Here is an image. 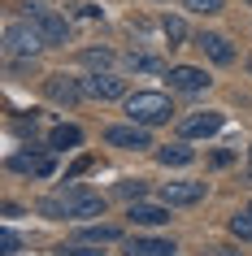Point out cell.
Instances as JSON below:
<instances>
[{
    "label": "cell",
    "instance_id": "1",
    "mask_svg": "<svg viewBox=\"0 0 252 256\" xmlns=\"http://www.w3.org/2000/svg\"><path fill=\"white\" fill-rule=\"evenodd\" d=\"M40 213L44 217H66V222H87V217H105V196H96L87 187H66L61 196H48L40 200Z\"/></svg>",
    "mask_w": 252,
    "mask_h": 256
},
{
    "label": "cell",
    "instance_id": "2",
    "mask_svg": "<svg viewBox=\"0 0 252 256\" xmlns=\"http://www.w3.org/2000/svg\"><path fill=\"white\" fill-rule=\"evenodd\" d=\"M122 104H126V118L148 126V130L161 126V122H170V113H174V100L165 92H131Z\"/></svg>",
    "mask_w": 252,
    "mask_h": 256
},
{
    "label": "cell",
    "instance_id": "3",
    "mask_svg": "<svg viewBox=\"0 0 252 256\" xmlns=\"http://www.w3.org/2000/svg\"><path fill=\"white\" fill-rule=\"evenodd\" d=\"M22 18H27L31 26L44 35V44H48V48H66V44H70V26H66V18L57 14V9L27 0V4H22Z\"/></svg>",
    "mask_w": 252,
    "mask_h": 256
},
{
    "label": "cell",
    "instance_id": "4",
    "mask_svg": "<svg viewBox=\"0 0 252 256\" xmlns=\"http://www.w3.org/2000/svg\"><path fill=\"white\" fill-rule=\"evenodd\" d=\"M40 48H48V44H44V35L31 26L27 18L5 26V56H9V61H35Z\"/></svg>",
    "mask_w": 252,
    "mask_h": 256
},
{
    "label": "cell",
    "instance_id": "5",
    "mask_svg": "<svg viewBox=\"0 0 252 256\" xmlns=\"http://www.w3.org/2000/svg\"><path fill=\"white\" fill-rule=\"evenodd\" d=\"M9 170L14 174H27V178H48L57 170V152L53 148H22L9 156Z\"/></svg>",
    "mask_w": 252,
    "mask_h": 256
},
{
    "label": "cell",
    "instance_id": "6",
    "mask_svg": "<svg viewBox=\"0 0 252 256\" xmlns=\"http://www.w3.org/2000/svg\"><path fill=\"white\" fill-rule=\"evenodd\" d=\"M83 92H87V100H126V78H118L113 70H96V74H87L83 78Z\"/></svg>",
    "mask_w": 252,
    "mask_h": 256
},
{
    "label": "cell",
    "instance_id": "7",
    "mask_svg": "<svg viewBox=\"0 0 252 256\" xmlns=\"http://www.w3.org/2000/svg\"><path fill=\"white\" fill-rule=\"evenodd\" d=\"M105 144L109 148H152V135H148V126H139V122H122V126H109L105 130Z\"/></svg>",
    "mask_w": 252,
    "mask_h": 256
},
{
    "label": "cell",
    "instance_id": "8",
    "mask_svg": "<svg viewBox=\"0 0 252 256\" xmlns=\"http://www.w3.org/2000/svg\"><path fill=\"white\" fill-rule=\"evenodd\" d=\"M44 96L53 100V104H66V108H74L83 100V78H66V74H48L44 78Z\"/></svg>",
    "mask_w": 252,
    "mask_h": 256
},
{
    "label": "cell",
    "instance_id": "9",
    "mask_svg": "<svg viewBox=\"0 0 252 256\" xmlns=\"http://www.w3.org/2000/svg\"><path fill=\"white\" fill-rule=\"evenodd\" d=\"M222 126H226L222 113H217V108H204V113H191V118L178 122V135L183 139H209V135H217Z\"/></svg>",
    "mask_w": 252,
    "mask_h": 256
},
{
    "label": "cell",
    "instance_id": "10",
    "mask_svg": "<svg viewBox=\"0 0 252 256\" xmlns=\"http://www.w3.org/2000/svg\"><path fill=\"white\" fill-rule=\"evenodd\" d=\"M165 78H170V92H183V96H196V92H204V87L213 82L200 66H170Z\"/></svg>",
    "mask_w": 252,
    "mask_h": 256
},
{
    "label": "cell",
    "instance_id": "11",
    "mask_svg": "<svg viewBox=\"0 0 252 256\" xmlns=\"http://www.w3.org/2000/svg\"><path fill=\"white\" fill-rule=\"evenodd\" d=\"M196 48L209 56L213 66H230V61H235V44L226 40V35H217V30H200V35H196Z\"/></svg>",
    "mask_w": 252,
    "mask_h": 256
},
{
    "label": "cell",
    "instance_id": "12",
    "mask_svg": "<svg viewBox=\"0 0 252 256\" xmlns=\"http://www.w3.org/2000/svg\"><path fill=\"white\" fill-rule=\"evenodd\" d=\"M161 200L170 204V208L200 204V200H204V182H165V187H161Z\"/></svg>",
    "mask_w": 252,
    "mask_h": 256
},
{
    "label": "cell",
    "instance_id": "13",
    "mask_svg": "<svg viewBox=\"0 0 252 256\" xmlns=\"http://www.w3.org/2000/svg\"><path fill=\"white\" fill-rule=\"evenodd\" d=\"M126 217H131L135 226H165V222H170V204H165V200H161V204L135 200L131 208H126Z\"/></svg>",
    "mask_w": 252,
    "mask_h": 256
},
{
    "label": "cell",
    "instance_id": "14",
    "mask_svg": "<svg viewBox=\"0 0 252 256\" xmlns=\"http://www.w3.org/2000/svg\"><path fill=\"white\" fill-rule=\"evenodd\" d=\"M178 248H174L170 239H144V234H135V239H126V256H174Z\"/></svg>",
    "mask_w": 252,
    "mask_h": 256
},
{
    "label": "cell",
    "instance_id": "15",
    "mask_svg": "<svg viewBox=\"0 0 252 256\" xmlns=\"http://www.w3.org/2000/svg\"><path fill=\"white\" fill-rule=\"evenodd\" d=\"M79 144H83V130L74 126V122H61V126L48 130V148L53 152H70V148H79Z\"/></svg>",
    "mask_w": 252,
    "mask_h": 256
},
{
    "label": "cell",
    "instance_id": "16",
    "mask_svg": "<svg viewBox=\"0 0 252 256\" xmlns=\"http://www.w3.org/2000/svg\"><path fill=\"white\" fill-rule=\"evenodd\" d=\"M157 161L165 165V170H178V165H191V161H196V152L187 148V139H178V144H165V148H157Z\"/></svg>",
    "mask_w": 252,
    "mask_h": 256
},
{
    "label": "cell",
    "instance_id": "17",
    "mask_svg": "<svg viewBox=\"0 0 252 256\" xmlns=\"http://www.w3.org/2000/svg\"><path fill=\"white\" fill-rule=\"evenodd\" d=\"M79 239H87V243H118L122 230H118V226H105V222H96V226H83V230H79Z\"/></svg>",
    "mask_w": 252,
    "mask_h": 256
},
{
    "label": "cell",
    "instance_id": "18",
    "mask_svg": "<svg viewBox=\"0 0 252 256\" xmlns=\"http://www.w3.org/2000/svg\"><path fill=\"white\" fill-rule=\"evenodd\" d=\"M161 35L170 40V48H178V44L187 40V22L183 18H161Z\"/></svg>",
    "mask_w": 252,
    "mask_h": 256
},
{
    "label": "cell",
    "instance_id": "19",
    "mask_svg": "<svg viewBox=\"0 0 252 256\" xmlns=\"http://www.w3.org/2000/svg\"><path fill=\"white\" fill-rule=\"evenodd\" d=\"M230 234L243 243H252V208H239L235 217H230Z\"/></svg>",
    "mask_w": 252,
    "mask_h": 256
},
{
    "label": "cell",
    "instance_id": "20",
    "mask_svg": "<svg viewBox=\"0 0 252 256\" xmlns=\"http://www.w3.org/2000/svg\"><path fill=\"white\" fill-rule=\"evenodd\" d=\"M83 66L87 70H109L113 66V52L109 48H83Z\"/></svg>",
    "mask_w": 252,
    "mask_h": 256
},
{
    "label": "cell",
    "instance_id": "21",
    "mask_svg": "<svg viewBox=\"0 0 252 256\" xmlns=\"http://www.w3.org/2000/svg\"><path fill=\"white\" fill-rule=\"evenodd\" d=\"M126 70H144V74H165V66H161L157 56H144V52H131V56H126Z\"/></svg>",
    "mask_w": 252,
    "mask_h": 256
},
{
    "label": "cell",
    "instance_id": "22",
    "mask_svg": "<svg viewBox=\"0 0 252 256\" xmlns=\"http://www.w3.org/2000/svg\"><path fill=\"white\" fill-rule=\"evenodd\" d=\"M57 256H105V252H100V243L79 239V243H61V248H57Z\"/></svg>",
    "mask_w": 252,
    "mask_h": 256
},
{
    "label": "cell",
    "instance_id": "23",
    "mask_svg": "<svg viewBox=\"0 0 252 256\" xmlns=\"http://www.w3.org/2000/svg\"><path fill=\"white\" fill-rule=\"evenodd\" d=\"M183 9H187V14L213 18V14H222V9H226V0H183Z\"/></svg>",
    "mask_w": 252,
    "mask_h": 256
},
{
    "label": "cell",
    "instance_id": "24",
    "mask_svg": "<svg viewBox=\"0 0 252 256\" xmlns=\"http://www.w3.org/2000/svg\"><path fill=\"white\" fill-rule=\"evenodd\" d=\"M144 191H148V182H144V178H126V182H118V196H122V200H144Z\"/></svg>",
    "mask_w": 252,
    "mask_h": 256
},
{
    "label": "cell",
    "instance_id": "25",
    "mask_svg": "<svg viewBox=\"0 0 252 256\" xmlns=\"http://www.w3.org/2000/svg\"><path fill=\"white\" fill-rule=\"evenodd\" d=\"M22 252V234H18V230H0V256H18Z\"/></svg>",
    "mask_w": 252,
    "mask_h": 256
},
{
    "label": "cell",
    "instance_id": "26",
    "mask_svg": "<svg viewBox=\"0 0 252 256\" xmlns=\"http://www.w3.org/2000/svg\"><path fill=\"white\" fill-rule=\"evenodd\" d=\"M92 156H79V161H74V165H70V170H66V182H74V178H83V174H87V170H92Z\"/></svg>",
    "mask_w": 252,
    "mask_h": 256
},
{
    "label": "cell",
    "instance_id": "27",
    "mask_svg": "<svg viewBox=\"0 0 252 256\" xmlns=\"http://www.w3.org/2000/svg\"><path fill=\"white\" fill-rule=\"evenodd\" d=\"M235 161V152H213V165H217V170H222V165H230Z\"/></svg>",
    "mask_w": 252,
    "mask_h": 256
},
{
    "label": "cell",
    "instance_id": "28",
    "mask_svg": "<svg viewBox=\"0 0 252 256\" xmlns=\"http://www.w3.org/2000/svg\"><path fill=\"white\" fill-rule=\"evenodd\" d=\"M248 182H252V148H248Z\"/></svg>",
    "mask_w": 252,
    "mask_h": 256
},
{
    "label": "cell",
    "instance_id": "29",
    "mask_svg": "<svg viewBox=\"0 0 252 256\" xmlns=\"http://www.w3.org/2000/svg\"><path fill=\"white\" fill-rule=\"evenodd\" d=\"M248 4H252V0H248Z\"/></svg>",
    "mask_w": 252,
    "mask_h": 256
},
{
    "label": "cell",
    "instance_id": "30",
    "mask_svg": "<svg viewBox=\"0 0 252 256\" xmlns=\"http://www.w3.org/2000/svg\"><path fill=\"white\" fill-rule=\"evenodd\" d=\"M248 70H252V66H248Z\"/></svg>",
    "mask_w": 252,
    "mask_h": 256
}]
</instances>
